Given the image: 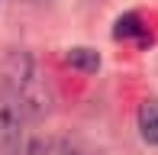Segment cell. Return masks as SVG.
<instances>
[{
  "label": "cell",
  "mask_w": 158,
  "mask_h": 155,
  "mask_svg": "<svg viewBox=\"0 0 158 155\" xmlns=\"http://www.w3.org/2000/svg\"><path fill=\"white\" fill-rule=\"evenodd\" d=\"M0 81L19 97L26 110L32 113V119H42L48 113V90H45V81L39 78V68L35 61L29 58L26 52H13L3 65V78Z\"/></svg>",
  "instance_id": "obj_1"
},
{
  "label": "cell",
  "mask_w": 158,
  "mask_h": 155,
  "mask_svg": "<svg viewBox=\"0 0 158 155\" xmlns=\"http://www.w3.org/2000/svg\"><path fill=\"white\" fill-rule=\"evenodd\" d=\"M32 123V113L0 81V155H29V145L35 139Z\"/></svg>",
  "instance_id": "obj_2"
},
{
  "label": "cell",
  "mask_w": 158,
  "mask_h": 155,
  "mask_svg": "<svg viewBox=\"0 0 158 155\" xmlns=\"http://www.w3.org/2000/svg\"><path fill=\"white\" fill-rule=\"evenodd\" d=\"M29 155H84L71 139L61 136H35L29 145Z\"/></svg>",
  "instance_id": "obj_3"
},
{
  "label": "cell",
  "mask_w": 158,
  "mask_h": 155,
  "mask_svg": "<svg viewBox=\"0 0 158 155\" xmlns=\"http://www.w3.org/2000/svg\"><path fill=\"white\" fill-rule=\"evenodd\" d=\"M139 132L148 145H158V97H148L139 107Z\"/></svg>",
  "instance_id": "obj_4"
},
{
  "label": "cell",
  "mask_w": 158,
  "mask_h": 155,
  "mask_svg": "<svg viewBox=\"0 0 158 155\" xmlns=\"http://www.w3.org/2000/svg\"><path fill=\"white\" fill-rule=\"evenodd\" d=\"M68 65L71 68H81V71H97L100 58H97L94 48H71V52H68Z\"/></svg>",
  "instance_id": "obj_5"
}]
</instances>
